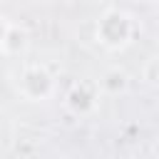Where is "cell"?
<instances>
[{
	"mask_svg": "<svg viewBox=\"0 0 159 159\" xmlns=\"http://www.w3.org/2000/svg\"><path fill=\"white\" fill-rule=\"evenodd\" d=\"M137 35V22L134 17L122 10V7H109L99 15L97 27H94V40L107 50V52H122L132 45Z\"/></svg>",
	"mask_w": 159,
	"mask_h": 159,
	"instance_id": "6da1fadb",
	"label": "cell"
},
{
	"mask_svg": "<svg viewBox=\"0 0 159 159\" xmlns=\"http://www.w3.org/2000/svg\"><path fill=\"white\" fill-rule=\"evenodd\" d=\"M57 89L55 75L37 62H27L15 72V92L25 102H47Z\"/></svg>",
	"mask_w": 159,
	"mask_h": 159,
	"instance_id": "7a4b0ae2",
	"label": "cell"
},
{
	"mask_svg": "<svg viewBox=\"0 0 159 159\" xmlns=\"http://www.w3.org/2000/svg\"><path fill=\"white\" fill-rule=\"evenodd\" d=\"M99 99H102V89H99L97 80H77L67 87L62 104L75 117H89V114L97 112Z\"/></svg>",
	"mask_w": 159,
	"mask_h": 159,
	"instance_id": "3957f363",
	"label": "cell"
},
{
	"mask_svg": "<svg viewBox=\"0 0 159 159\" xmlns=\"http://www.w3.org/2000/svg\"><path fill=\"white\" fill-rule=\"evenodd\" d=\"M27 47H30V32H27V27L20 25V22H12L10 30H7V35H5V40H2V45H0V55H5V57H20V55L27 52Z\"/></svg>",
	"mask_w": 159,
	"mask_h": 159,
	"instance_id": "277c9868",
	"label": "cell"
},
{
	"mask_svg": "<svg viewBox=\"0 0 159 159\" xmlns=\"http://www.w3.org/2000/svg\"><path fill=\"white\" fill-rule=\"evenodd\" d=\"M97 82H99L102 94H122V92H127V87H129V75H127L122 67H109Z\"/></svg>",
	"mask_w": 159,
	"mask_h": 159,
	"instance_id": "5b68a950",
	"label": "cell"
},
{
	"mask_svg": "<svg viewBox=\"0 0 159 159\" xmlns=\"http://www.w3.org/2000/svg\"><path fill=\"white\" fill-rule=\"evenodd\" d=\"M142 80L149 84V87H159V57L149 60L142 70Z\"/></svg>",
	"mask_w": 159,
	"mask_h": 159,
	"instance_id": "8992f818",
	"label": "cell"
},
{
	"mask_svg": "<svg viewBox=\"0 0 159 159\" xmlns=\"http://www.w3.org/2000/svg\"><path fill=\"white\" fill-rule=\"evenodd\" d=\"M10 25H12V20H7L5 15H0V45H2V40H5V35H7Z\"/></svg>",
	"mask_w": 159,
	"mask_h": 159,
	"instance_id": "52a82bcc",
	"label": "cell"
},
{
	"mask_svg": "<svg viewBox=\"0 0 159 159\" xmlns=\"http://www.w3.org/2000/svg\"><path fill=\"white\" fill-rule=\"evenodd\" d=\"M52 159H72L70 154H57V157H52Z\"/></svg>",
	"mask_w": 159,
	"mask_h": 159,
	"instance_id": "ba28073f",
	"label": "cell"
}]
</instances>
